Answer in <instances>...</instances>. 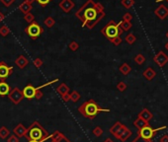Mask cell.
<instances>
[{"mask_svg":"<svg viewBox=\"0 0 168 142\" xmlns=\"http://www.w3.org/2000/svg\"><path fill=\"white\" fill-rule=\"evenodd\" d=\"M131 135V130L128 128L126 125H124L123 130H122L121 134H120V136H119L118 139L121 140L122 142H125L126 140H128V138H129Z\"/></svg>","mask_w":168,"mask_h":142,"instance_id":"cell-16","label":"cell"},{"mask_svg":"<svg viewBox=\"0 0 168 142\" xmlns=\"http://www.w3.org/2000/svg\"><path fill=\"white\" fill-rule=\"evenodd\" d=\"M28 142H40V141H36V140H29Z\"/></svg>","mask_w":168,"mask_h":142,"instance_id":"cell-48","label":"cell"},{"mask_svg":"<svg viewBox=\"0 0 168 142\" xmlns=\"http://www.w3.org/2000/svg\"><path fill=\"white\" fill-rule=\"evenodd\" d=\"M61 99H63V101H64L65 103H67V102L70 101V94H65V95H63L61 96Z\"/></svg>","mask_w":168,"mask_h":142,"instance_id":"cell-35","label":"cell"},{"mask_svg":"<svg viewBox=\"0 0 168 142\" xmlns=\"http://www.w3.org/2000/svg\"><path fill=\"white\" fill-rule=\"evenodd\" d=\"M9 134H10V130L6 126L0 127V138L1 139H5V138L9 136Z\"/></svg>","mask_w":168,"mask_h":142,"instance_id":"cell-21","label":"cell"},{"mask_svg":"<svg viewBox=\"0 0 168 142\" xmlns=\"http://www.w3.org/2000/svg\"><path fill=\"white\" fill-rule=\"evenodd\" d=\"M10 91H11V87L9 86V84H7L5 81L0 82V96L1 97L8 96Z\"/></svg>","mask_w":168,"mask_h":142,"instance_id":"cell-15","label":"cell"},{"mask_svg":"<svg viewBox=\"0 0 168 142\" xmlns=\"http://www.w3.org/2000/svg\"><path fill=\"white\" fill-rule=\"evenodd\" d=\"M120 71H121L124 75H127V74H129V73H130V71H131V67H130L127 63H124V64L122 65V66L120 67Z\"/></svg>","mask_w":168,"mask_h":142,"instance_id":"cell-27","label":"cell"},{"mask_svg":"<svg viewBox=\"0 0 168 142\" xmlns=\"http://www.w3.org/2000/svg\"><path fill=\"white\" fill-rule=\"evenodd\" d=\"M78 112L83 116H85V118H89V119H94L99 112H109L110 110H109V109L100 108L94 100H89V101H86L85 103H83L78 108Z\"/></svg>","mask_w":168,"mask_h":142,"instance_id":"cell-2","label":"cell"},{"mask_svg":"<svg viewBox=\"0 0 168 142\" xmlns=\"http://www.w3.org/2000/svg\"><path fill=\"white\" fill-rule=\"evenodd\" d=\"M122 25H123V28L125 29V30H128V29L130 28V25L127 24V23H126V24H123V23H122Z\"/></svg>","mask_w":168,"mask_h":142,"instance_id":"cell-44","label":"cell"},{"mask_svg":"<svg viewBox=\"0 0 168 142\" xmlns=\"http://www.w3.org/2000/svg\"><path fill=\"white\" fill-rule=\"evenodd\" d=\"M75 16L82 22V26L93 29L96 24L105 16L103 11L97 9L96 3L93 0H87L84 4L75 12Z\"/></svg>","mask_w":168,"mask_h":142,"instance_id":"cell-1","label":"cell"},{"mask_svg":"<svg viewBox=\"0 0 168 142\" xmlns=\"http://www.w3.org/2000/svg\"><path fill=\"white\" fill-rule=\"evenodd\" d=\"M148 125V122H147V121H144V119L142 118H137L136 121H134V125L137 127V128L140 130V129H141L142 127L144 126H145V125Z\"/></svg>","mask_w":168,"mask_h":142,"instance_id":"cell-20","label":"cell"},{"mask_svg":"<svg viewBox=\"0 0 168 142\" xmlns=\"http://www.w3.org/2000/svg\"><path fill=\"white\" fill-rule=\"evenodd\" d=\"M24 20L27 22V23H33V22L35 21V16L33 15V14L30 12V13H27L24 15Z\"/></svg>","mask_w":168,"mask_h":142,"instance_id":"cell-28","label":"cell"},{"mask_svg":"<svg viewBox=\"0 0 168 142\" xmlns=\"http://www.w3.org/2000/svg\"><path fill=\"white\" fill-rule=\"evenodd\" d=\"M123 127H124V125H122L120 121H117L115 125L111 127L109 131H110L111 134H113V136H115L117 139H118L120 134H121L122 130H123Z\"/></svg>","mask_w":168,"mask_h":142,"instance_id":"cell-11","label":"cell"},{"mask_svg":"<svg viewBox=\"0 0 168 142\" xmlns=\"http://www.w3.org/2000/svg\"><path fill=\"white\" fill-rule=\"evenodd\" d=\"M13 133L14 135H16L18 138L20 137H24L26 136V133H27V128L25 127L22 123H18V125L14 127L13 129Z\"/></svg>","mask_w":168,"mask_h":142,"instance_id":"cell-12","label":"cell"},{"mask_svg":"<svg viewBox=\"0 0 168 142\" xmlns=\"http://www.w3.org/2000/svg\"><path fill=\"white\" fill-rule=\"evenodd\" d=\"M110 41L114 43V45H119V43H121V39L119 38V36L118 37H116V38H114V39H110Z\"/></svg>","mask_w":168,"mask_h":142,"instance_id":"cell-37","label":"cell"},{"mask_svg":"<svg viewBox=\"0 0 168 142\" xmlns=\"http://www.w3.org/2000/svg\"><path fill=\"white\" fill-rule=\"evenodd\" d=\"M144 77L147 78V80H151V79H152L153 77H154V75H155V72L153 71L151 68H148V69H147V70L144 71Z\"/></svg>","mask_w":168,"mask_h":142,"instance_id":"cell-24","label":"cell"},{"mask_svg":"<svg viewBox=\"0 0 168 142\" xmlns=\"http://www.w3.org/2000/svg\"><path fill=\"white\" fill-rule=\"evenodd\" d=\"M156 61L159 63V65H161V66H162V65H164V63L167 61V57L165 56V54H164V53H159L158 57L156 58Z\"/></svg>","mask_w":168,"mask_h":142,"instance_id":"cell-26","label":"cell"},{"mask_svg":"<svg viewBox=\"0 0 168 142\" xmlns=\"http://www.w3.org/2000/svg\"><path fill=\"white\" fill-rule=\"evenodd\" d=\"M50 142H53V141H50ZM58 142H70V141H69V140L67 139V138L65 137V138H63V140H60V141H58Z\"/></svg>","mask_w":168,"mask_h":142,"instance_id":"cell-45","label":"cell"},{"mask_svg":"<svg viewBox=\"0 0 168 142\" xmlns=\"http://www.w3.org/2000/svg\"><path fill=\"white\" fill-rule=\"evenodd\" d=\"M22 93H23L24 98H26V99H28V100H32V99H34L36 96L37 89H36V87H34L33 85L28 84L24 88V90L22 91Z\"/></svg>","mask_w":168,"mask_h":142,"instance_id":"cell-9","label":"cell"},{"mask_svg":"<svg viewBox=\"0 0 168 142\" xmlns=\"http://www.w3.org/2000/svg\"><path fill=\"white\" fill-rule=\"evenodd\" d=\"M144 58L142 57V55H141V54L136 57V61H137L138 64H141L142 62H144Z\"/></svg>","mask_w":168,"mask_h":142,"instance_id":"cell-40","label":"cell"},{"mask_svg":"<svg viewBox=\"0 0 168 142\" xmlns=\"http://www.w3.org/2000/svg\"><path fill=\"white\" fill-rule=\"evenodd\" d=\"M10 34V29L8 28L7 25H3L0 27V36L1 37H7Z\"/></svg>","mask_w":168,"mask_h":142,"instance_id":"cell-22","label":"cell"},{"mask_svg":"<svg viewBox=\"0 0 168 142\" xmlns=\"http://www.w3.org/2000/svg\"><path fill=\"white\" fill-rule=\"evenodd\" d=\"M133 142H152L151 140H147V139H144V138H141V137H137L136 139H134Z\"/></svg>","mask_w":168,"mask_h":142,"instance_id":"cell-39","label":"cell"},{"mask_svg":"<svg viewBox=\"0 0 168 142\" xmlns=\"http://www.w3.org/2000/svg\"><path fill=\"white\" fill-rule=\"evenodd\" d=\"M78 47H79L78 43H76V42H74V41L69 43V49L72 50V52H76V50L78 49Z\"/></svg>","mask_w":168,"mask_h":142,"instance_id":"cell-30","label":"cell"},{"mask_svg":"<svg viewBox=\"0 0 168 142\" xmlns=\"http://www.w3.org/2000/svg\"><path fill=\"white\" fill-rule=\"evenodd\" d=\"M92 133L94 134L95 137H100V136L102 135V134H103V129H102L100 126H96V127H95V128L93 129Z\"/></svg>","mask_w":168,"mask_h":142,"instance_id":"cell-29","label":"cell"},{"mask_svg":"<svg viewBox=\"0 0 168 142\" xmlns=\"http://www.w3.org/2000/svg\"><path fill=\"white\" fill-rule=\"evenodd\" d=\"M160 142H168V135L165 134V135H163L161 138H160Z\"/></svg>","mask_w":168,"mask_h":142,"instance_id":"cell-42","label":"cell"},{"mask_svg":"<svg viewBox=\"0 0 168 142\" xmlns=\"http://www.w3.org/2000/svg\"><path fill=\"white\" fill-rule=\"evenodd\" d=\"M7 142H19V138L13 134V135L9 136V138L7 139Z\"/></svg>","mask_w":168,"mask_h":142,"instance_id":"cell-34","label":"cell"},{"mask_svg":"<svg viewBox=\"0 0 168 142\" xmlns=\"http://www.w3.org/2000/svg\"><path fill=\"white\" fill-rule=\"evenodd\" d=\"M166 128H167V126L163 125L161 127H159V128L154 129V128H152V127L149 125H145V126L142 127L141 129L138 130V134H140L138 136L141 137V138H144V139L151 140L152 137L154 136V134L156 132H158V131H160V130H162V129H166Z\"/></svg>","mask_w":168,"mask_h":142,"instance_id":"cell-4","label":"cell"},{"mask_svg":"<svg viewBox=\"0 0 168 142\" xmlns=\"http://www.w3.org/2000/svg\"><path fill=\"white\" fill-rule=\"evenodd\" d=\"M36 1H37V2L39 3L40 5H42V6H45V5H47V4H49L50 0H36Z\"/></svg>","mask_w":168,"mask_h":142,"instance_id":"cell-38","label":"cell"},{"mask_svg":"<svg viewBox=\"0 0 168 142\" xmlns=\"http://www.w3.org/2000/svg\"><path fill=\"white\" fill-rule=\"evenodd\" d=\"M117 88H118L119 91H121V92H124L126 89H127V85H126V83H124V82H120L118 85H117Z\"/></svg>","mask_w":168,"mask_h":142,"instance_id":"cell-33","label":"cell"},{"mask_svg":"<svg viewBox=\"0 0 168 142\" xmlns=\"http://www.w3.org/2000/svg\"><path fill=\"white\" fill-rule=\"evenodd\" d=\"M47 136H49V133L46 131V129L39 121H34L30 125V127L27 128L26 137L29 140L45 142Z\"/></svg>","mask_w":168,"mask_h":142,"instance_id":"cell-3","label":"cell"},{"mask_svg":"<svg viewBox=\"0 0 168 142\" xmlns=\"http://www.w3.org/2000/svg\"><path fill=\"white\" fill-rule=\"evenodd\" d=\"M44 96V93L42 92V91H40V90H38L37 91V93H36V96H35V98H36V99H37V100H40V99H41V98Z\"/></svg>","mask_w":168,"mask_h":142,"instance_id":"cell-41","label":"cell"},{"mask_svg":"<svg viewBox=\"0 0 168 142\" xmlns=\"http://www.w3.org/2000/svg\"><path fill=\"white\" fill-rule=\"evenodd\" d=\"M121 33L122 31L119 29V25H115L114 22H110L104 29H102V34L110 39L118 37Z\"/></svg>","mask_w":168,"mask_h":142,"instance_id":"cell-5","label":"cell"},{"mask_svg":"<svg viewBox=\"0 0 168 142\" xmlns=\"http://www.w3.org/2000/svg\"><path fill=\"white\" fill-rule=\"evenodd\" d=\"M134 37L133 35H129V36H127V38H126V41L129 43H133L134 42Z\"/></svg>","mask_w":168,"mask_h":142,"instance_id":"cell-36","label":"cell"},{"mask_svg":"<svg viewBox=\"0 0 168 142\" xmlns=\"http://www.w3.org/2000/svg\"><path fill=\"white\" fill-rule=\"evenodd\" d=\"M57 92L60 94V96H63V95H65V94H68L69 93V87L66 84H64V83H61V84L57 87Z\"/></svg>","mask_w":168,"mask_h":142,"instance_id":"cell-19","label":"cell"},{"mask_svg":"<svg viewBox=\"0 0 168 142\" xmlns=\"http://www.w3.org/2000/svg\"><path fill=\"white\" fill-rule=\"evenodd\" d=\"M25 31H26L29 37L32 38L33 39H35L41 36V34L44 32V28L40 26L37 22L34 21L33 23H31L26 29H25Z\"/></svg>","mask_w":168,"mask_h":142,"instance_id":"cell-6","label":"cell"},{"mask_svg":"<svg viewBox=\"0 0 168 142\" xmlns=\"http://www.w3.org/2000/svg\"><path fill=\"white\" fill-rule=\"evenodd\" d=\"M103 142H114V141H113V140L111 139V138H106V139H105Z\"/></svg>","mask_w":168,"mask_h":142,"instance_id":"cell-46","label":"cell"},{"mask_svg":"<svg viewBox=\"0 0 168 142\" xmlns=\"http://www.w3.org/2000/svg\"><path fill=\"white\" fill-rule=\"evenodd\" d=\"M138 118H141L144 119V121L148 122L152 118V114L147 110V109H144V110L138 114Z\"/></svg>","mask_w":168,"mask_h":142,"instance_id":"cell-17","label":"cell"},{"mask_svg":"<svg viewBox=\"0 0 168 142\" xmlns=\"http://www.w3.org/2000/svg\"><path fill=\"white\" fill-rule=\"evenodd\" d=\"M15 64L19 68L23 69V68H25L29 64V60H28V58L25 56V55H19V56L16 58Z\"/></svg>","mask_w":168,"mask_h":142,"instance_id":"cell-13","label":"cell"},{"mask_svg":"<svg viewBox=\"0 0 168 142\" xmlns=\"http://www.w3.org/2000/svg\"><path fill=\"white\" fill-rule=\"evenodd\" d=\"M12 73H13V67L8 66L5 62L1 61L0 62V79H1V81H4Z\"/></svg>","mask_w":168,"mask_h":142,"instance_id":"cell-8","label":"cell"},{"mask_svg":"<svg viewBox=\"0 0 168 142\" xmlns=\"http://www.w3.org/2000/svg\"><path fill=\"white\" fill-rule=\"evenodd\" d=\"M80 94L77 92V91H72V93L70 94V101H72L73 103H76L78 100H80Z\"/></svg>","mask_w":168,"mask_h":142,"instance_id":"cell-25","label":"cell"},{"mask_svg":"<svg viewBox=\"0 0 168 142\" xmlns=\"http://www.w3.org/2000/svg\"><path fill=\"white\" fill-rule=\"evenodd\" d=\"M8 98L9 100L12 102L14 105H18L20 104V102L23 100V93L19 88H14L10 91V93L8 94Z\"/></svg>","mask_w":168,"mask_h":142,"instance_id":"cell-7","label":"cell"},{"mask_svg":"<svg viewBox=\"0 0 168 142\" xmlns=\"http://www.w3.org/2000/svg\"><path fill=\"white\" fill-rule=\"evenodd\" d=\"M58 6L63 11L64 13H69L72 10V8H74V2L72 0H61V1L58 3Z\"/></svg>","mask_w":168,"mask_h":142,"instance_id":"cell-10","label":"cell"},{"mask_svg":"<svg viewBox=\"0 0 168 142\" xmlns=\"http://www.w3.org/2000/svg\"><path fill=\"white\" fill-rule=\"evenodd\" d=\"M63 138H65V136L63 135V134L57 130V131H54L53 134H50V135L47 136L46 141L47 140H50V141H53V142H58V141L63 140Z\"/></svg>","mask_w":168,"mask_h":142,"instance_id":"cell-14","label":"cell"},{"mask_svg":"<svg viewBox=\"0 0 168 142\" xmlns=\"http://www.w3.org/2000/svg\"><path fill=\"white\" fill-rule=\"evenodd\" d=\"M32 4H29V3L27 2H22L21 4L19 5V10L21 11L22 13H24V15L25 14H27V13H30L31 12V10H32Z\"/></svg>","mask_w":168,"mask_h":142,"instance_id":"cell-18","label":"cell"},{"mask_svg":"<svg viewBox=\"0 0 168 142\" xmlns=\"http://www.w3.org/2000/svg\"><path fill=\"white\" fill-rule=\"evenodd\" d=\"M44 24H45L47 28H53L54 26V24H56V21H54L53 17L50 16V17L46 18L45 21H44Z\"/></svg>","mask_w":168,"mask_h":142,"instance_id":"cell-23","label":"cell"},{"mask_svg":"<svg viewBox=\"0 0 168 142\" xmlns=\"http://www.w3.org/2000/svg\"><path fill=\"white\" fill-rule=\"evenodd\" d=\"M4 20H5V15L1 12V11H0V23H1L2 21H4Z\"/></svg>","mask_w":168,"mask_h":142,"instance_id":"cell-43","label":"cell"},{"mask_svg":"<svg viewBox=\"0 0 168 142\" xmlns=\"http://www.w3.org/2000/svg\"><path fill=\"white\" fill-rule=\"evenodd\" d=\"M0 1H1V3L5 7H10L14 2L16 1V0H0Z\"/></svg>","mask_w":168,"mask_h":142,"instance_id":"cell-32","label":"cell"},{"mask_svg":"<svg viewBox=\"0 0 168 142\" xmlns=\"http://www.w3.org/2000/svg\"><path fill=\"white\" fill-rule=\"evenodd\" d=\"M43 64H44V62H43V60L41 59V58L40 57H37V58H35V60H34V65L37 68H41L42 66H43Z\"/></svg>","mask_w":168,"mask_h":142,"instance_id":"cell-31","label":"cell"},{"mask_svg":"<svg viewBox=\"0 0 168 142\" xmlns=\"http://www.w3.org/2000/svg\"><path fill=\"white\" fill-rule=\"evenodd\" d=\"M34 1H36V0H25V2L29 3V4H32V3L34 2Z\"/></svg>","mask_w":168,"mask_h":142,"instance_id":"cell-47","label":"cell"}]
</instances>
